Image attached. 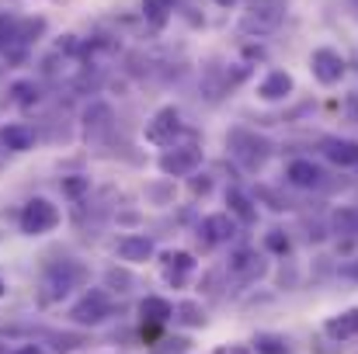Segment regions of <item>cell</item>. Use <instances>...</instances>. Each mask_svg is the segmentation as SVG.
Here are the masks:
<instances>
[{
  "label": "cell",
  "instance_id": "e0dca14e",
  "mask_svg": "<svg viewBox=\"0 0 358 354\" xmlns=\"http://www.w3.org/2000/svg\"><path fill=\"white\" fill-rule=\"evenodd\" d=\"M139 316H143L146 327H164L167 320H174V306L167 299H160V295H146L139 302Z\"/></svg>",
  "mask_w": 358,
  "mask_h": 354
},
{
  "label": "cell",
  "instance_id": "603a6c76",
  "mask_svg": "<svg viewBox=\"0 0 358 354\" xmlns=\"http://www.w3.org/2000/svg\"><path fill=\"white\" fill-rule=\"evenodd\" d=\"M254 354H292V348L278 334H257L254 337Z\"/></svg>",
  "mask_w": 358,
  "mask_h": 354
},
{
  "label": "cell",
  "instance_id": "5bb4252c",
  "mask_svg": "<svg viewBox=\"0 0 358 354\" xmlns=\"http://www.w3.org/2000/svg\"><path fill=\"white\" fill-rule=\"evenodd\" d=\"M192 271H195V257L192 253H185V250H167L164 253V278L171 285H185Z\"/></svg>",
  "mask_w": 358,
  "mask_h": 354
},
{
  "label": "cell",
  "instance_id": "5b68a950",
  "mask_svg": "<svg viewBox=\"0 0 358 354\" xmlns=\"http://www.w3.org/2000/svg\"><path fill=\"white\" fill-rule=\"evenodd\" d=\"M108 313H112V295H108L105 288H91V292H84V299L70 309V320L80 323V327H94V323H101Z\"/></svg>",
  "mask_w": 358,
  "mask_h": 354
},
{
  "label": "cell",
  "instance_id": "9c48e42d",
  "mask_svg": "<svg viewBox=\"0 0 358 354\" xmlns=\"http://www.w3.org/2000/svg\"><path fill=\"white\" fill-rule=\"evenodd\" d=\"M178 132H181V115H178V108H160L157 115L146 121V139L157 142V146H174Z\"/></svg>",
  "mask_w": 358,
  "mask_h": 354
},
{
  "label": "cell",
  "instance_id": "6da1fadb",
  "mask_svg": "<svg viewBox=\"0 0 358 354\" xmlns=\"http://www.w3.org/2000/svg\"><path fill=\"white\" fill-rule=\"evenodd\" d=\"M87 281V271H84V264H77V260H56V264H49L45 267V274H42V299L45 302H56V299H63V295H70L73 288H80Z\"/></svg>",
  "mask_w": 358,
  "mask_h": 354
},
{
  "label": "cell",
  "instance_id": "4316f807",
  "mask_svg": "<svg viewBox=\"0 0 358 354\" xmlns=\"http://www.w3.org/2000/svg\"><path fill=\"white\" fill-rule=\"evenodd\" d=\"M14 31H17V21L7 17V14H0V45H7L14 38Z\"/></svg>",
  "mask_w": 358,
  "mask_h": 354
},
{
  "label": "cell",
  "instance_id": "484cf974",
  "mask_svg": "<svg viewBox=\"0 0 358 354\" xmlns=\"http://www.w3.org/2000/svg\"><path fill=\"white\" fill-rule=\"evenodd\" d=\"M87 188H91V181H87V177H66V181H63V191H66L70 198H80Z\"/></svg>",
  "mask_w": 358,
  "mask_h": 354
},
{
  "label": "cell",
  "instance_id": "ffe728a7",
  "mask_svg": "<svg viewBox=\"0 0 358 354\" xmlns=\"http://www.w3.org/2000/svg\"><path fill=\"white\" fill-rule=\"evenodd\" d=\"M227 205H230V216H237L243 226H250V223L257 219V209L250 205V198H247L243 191H237V188L227 191Z\"/></svg>",
  "mask_w": 358,
  "mask_h": 354
},
{
  "label": "cell",
  "instance_id": "44dd1931",
  "mask_svg": "<svg viewBox=\"0 0 358 354\" xmlns=\"http://www.w3.org/2000/svg\"><path fill=\"white\" fill-rule=\"evenodd\" d=\"M174 14V0H143V17L153 24V28H164Z\"/></svg>",
  "mask_w": 358,
  "mask_h": 354
},
{
  "label": "cell",
  "instance_id": "9a60e30c",
  "mask_svg": "<svg viewBox=\"0 0 358 354\" xmlns=\"http://www.w3.org/2000/svg\"><path fill=\"white\" fill-rule=\"evenodd\" d=\"M115 253H119L122 260H129V264H143V260L153 257V239H150V236L129 233L115 243Z\"/></svg>",
  "mask_w": 358,
  "mask_h": 354
},
{
  "label": "cell",
  "instance_id": "ba28073f",
  "mask_svg": "<svg viewBox=\"0 0 358 354\" xmlns=\"http://www.w3.org/2000/svg\"><path fill=\"white\" fill-rule=\"evenodd\" d=\"M199 163H202V149L199 146H178V149H167L160 156V170L167 177H188V174L199 170Z\"/></svg>",
  "mask_w": 358,
  "mask_h": 354
},
{
  "label": "cell",
  "instance_id": "ac0fdd59",
  "mask_svg": "<svg viewBox=\"0 0 358 354\" xmlns=\"http://www.w3.org/2000/svg\"><path fill=\"white\" fill-rule=\"evenodd\" d=\"M0 142L7 146V149H28L31 142H35V128L31 125H24V121H14V125H3L0 128Z\"/></svg>",
  "mask_w": 358,
  "mask_h": 354
},
{
  "label": "cell",
  "instance_id": "f1b7e54d",
  "mask_svg": "<svg viewBox=\"0 0 358 354\" xmlns=\"http://www.w3.org/2000/svg\"><path fill=\"white\" fill-rule=\"evenodd\" d=\"M209 188H213V184H209V177H206V174H202V181H199V177L192 181V191H195V195H209Z\"/></svg>",
  "mask_w": 358,
  "mask_h": 354
},
{
  "label": "cell",
  "instance_id": "2e32d148",
  "mask_svg": "<svg viewBox=\"0 0 358 354\" xmlns=\"http://www.w3.org/2000/svg\"><path fill=\"white\" fill-rule=\"evenodd\" d=\"M324 156L338 167H358V142L355 139H324L320 142Z\"/></svg>",
  "mask_w": 358,
  "mask_h": 354
},
{
  "label": "cell",
  "instance_id": "e575fe53",
  "mask_svg": "<svg viewBox=\"0 0 358 354\" xmlns=\"http://www.w3.org/2000/svg\"><path fill=\"white\" fill-rule=\"evenodd\" d=\"M0 295H3V278H0Z\"/></svg>",
  "mask_w": 358,
  "mask_h": 354
},
{
  "label": "cell",
  "instance_id": "4dcf8cb0",
  "mask_svg": "<svg viewBox=\"0 0 358 354\" xmlns=\"http://www.w3.org/2000/svg\"><path fill=\"white\" fill-rule=\"evenodd\" d=\"M341 274H345V278H352V281H358V257L355 260H348V264L341 267Z\"/></svg>",
  "mask_w": 358,
  "mask_h": 354
},
{
  "label": "cell",
  "instance_id": "30bf717a",
  "mask_svg": "<svg viewBox=\"0 0 358 354\" xmlns=\"http://www.w3.org/2000/svg\"><path fill=\"white\" fill-rule=\"evenodd\" d=\"M234 230H237L234 216H230V212H216V216H206V219H202L199 239H202L206 246H216V243H230Z\"/></svg>",
  "mask_w": 358,
  "mask_h": 354
},
{
  "label": "cell",
  "instance_id": "3957f363",
  "mask_svg": "<svg viewBox=\"0 0 358 354\" xmlns=\"http://www.w3.org/2000/svg\"><path fill=\"white\" fill-rule=\"evenodd\" d=\"M227 146H230V153L237 156V163L243 170H261L264 160L271 156V142L264 135L250 132V128H234L227 135Z\"/></svg>",
  "mask_w": 358,
  "mask_h": 354
},
{
  "label": "cell",
  "instance_id": "d6986e66",
  "mask_svg": "<svg viewBox=\"0 0 358 354\" xmlns=\"http://www.w3.org/2000/svg\"><path fill=\"white\" fill-rule=\"evenodd\" d=\"M331 233L355 239V236H358V209H352V205L334 209V212H331Z\"/></svg>",
  "mask_w": 358,
  "mask_h": 354
},
{
  "label": "cell",
  "instance_id": "1f68e13d",
  "mask_svg": "<svg viewBox=\"0 0 358 354\" xmlns=\"http://www.w3.org/2000/svg\"><path fill=\"white\" fill-rule=\"evenodd\" d=\"M216 354H250V348H243V344H230V348H216Z\"/></svg>",
  "mask_w": 358,
  "mask_h": 354
},
{
  "label": "cell",
  "instance_id": "cb8c5ba5",
  "mask_svg": "<svg viewBox=\"0 0 358 354\" xmlns=\"http://www.w3.org/2000/svg\"><path fill=\"white\" fill-rule=\"evenodd\" d=\"M84 121H87V132H91V128H94V132H105L108 121H112V108H108V105H91Z\"/></svg>",
  "mask_w": 358,
  "mask_h": 354
},
{
  "label": "cell",
  "instance_id": "836d02e7",
  "mask_svg": "<svg viewBox=\"0 0 358 354\" xmlns=\"http://www.w3.org/2000/svg\"><path fill=\"white\" fill-rule=\"evenodd\" d=\"M216 3H220V7H234L237 0H216Z\"/></svg>",
  "mask_w": 358,
  "mask_h": 354
},
{
  "label": "cell",
  "instance_id": "8fae6325",
  "mask_svg": "<svg viewBox=\"0 0 358 354\" xmlns=\"http://www.w3.org/2000/svg\"><path fill=\"white\" fill-rule=\"evenodd\" d=\"M324 334L331 337V341H352V337H358V306H352V309H341L338 316H331L327 323H324Z\"/></svg>",
  "mask_w": 358,
  "mask_h": 354
},
{
  "label": "cell",
  "instance_id": "7402d4cb",
  "mask_svg": "<svg viewBox=\"0 0 358 354\" xmlns=\"http://www.w3.org/2000/svg\"><path fill=\"white\" fill-rule=\"evenodd\" d=\"M174 320L185 327H206V309L199 302H178L174 306Z\"/></svg>",
  "mask_w": 358,
  "mask_h": 354
},
{
  "label": "cell",
  "instance_id": "7a4b0ae2",
  "mask_svg": "<svg viewBox=\"0 0 358 354\" xmlns=\"http://www.w3.org/2000/svg\"><path fill=\"white\" fill-rule=\"evenodd\" d=\"M285 21V0H250L247 10L240 14V31L243 35H271Z\"/></svg>",
  "mask_w": 358,
  "mask_h": 354
},
{
  "label": "cell",
  "instance_id": "52a82bcc",
  "mask_svg": "<svg viewBox=\"0 0 358 354\" xmlns=\"http://www.w3.org/2000/svg\"><path fill=\"white\" fill-rule=\"evenodd\" d=\"M310 70H313V77L324 84V87H334V84H341V77H345V56L341 52H334V49H313V56H310Z\"/></svg>",
  "mask_w": 358,
  "mask_h": 354
},
{
  "label": "cell",
  "instance_id": "7c38bea8",
  "mask_svg": "<svg viewBox=\"0 0 358 354\" xmlns=\"http://www.w3.org/2000/svg\"><path fill=\"white\" fill-rule=\"evenodd\" d=\"M292 77L285 73V70H271L261 84H257V98L261 101H285L289 94H292Z\"/></svg>",
  "mask_w": 358,
  "mask_h": 354
},
{
  "label": "cell",
  "instance_id": "277c9868",
  "mask_svg": "<svg viewBox=\"0 0 358 354\" xmlns=\"http://www.w3.org/2000/svg\"><path fill=\"white\" fill-rule=\"evenodd\" d=\"M59 226V209L45 198H31L24 209H21V230L28 236H42L49 230Z\"/></svg>",
  "mask_w": 358,
  "mask_h": 354
},
{
  "label": "cell",
  "instance_id": "d4e9b609",
  "mask_svg": "<svg viewBox=\"0 0 358 354\" xmlns=\"http://www.w3.org/2000/svg\"><path fill=\"white\" fill-rule=\"evenodd\" d=\"M264 246L271 250V253H289V236H285V230H271V233L264 236Z\"/></svg>",
  "mask_w": 358,
  "mask_h": 354
},
{
  "label": "cell",
  "instance_id": "8992f818",
  "mask_svg": "<svg viewBox=\"0 0 358 354\" xmlns=\"http://www.w3.org/2000/svg\"><path fill=\"white\" fill-rule=\"evenodd\" d=\"M264 271H268V264H264V257L257 253V250H234L230 253V260H227V274L237 281V285H254L257 278H264Z\"/></svg>",
  "mask_w": 358,
  "mask_h": 354
},
{
  "label": "cell",
  "instance_id": "4fadbf2b",
  "mask_svg": "<svg viewBox=\"0 0 358 354\" xmlns=\"http://www.w3.org/2000/svg\"><path fill=\"white\" fill-rule=\"evenodd\" d=\"M285 181L296 184V188H320L324 184V170L313 160H292L285 167Z\"/></svg>",
  "mask_w": 358,
  "mask_h": 354
},
{
  "label": "cell",
  "instance_id": "f546056e",
  "mask_svg": "<svg viewBox=\"0 0 358 354\" xmlns=\"http://www.w3.org/2000/svg\"><path fill=\"white\" fill-rule=\"evenodd\" d=\"M108 285H115V288H119V285H129V274H125V271H108Z\"/></svg>",
  "mask_w": 358,
  "mask_h": 354
},
{
  "label": "cell",
  "instance_id": "83f0119b",
  "mask_svg": "<svg viewBox=\"0 0 358 354\" xmlns=\"http://www.w3.org/2000/svg\"><path fill=\"white\" fill-rule=\"evenodd\" d=\"M14 94H17V101H21V105H31V101L38 98V91H35L31 84H14Z\"/></svg>",
  "mask_w": 358,
  "mask_h": 354
},
{
  "label": "cell",
  "instance_id": "d6a6232c",
  "mask_svg": "<svg viewBox=\"0 0 358 354\" xmlns=\"http://www.w3.org/2000/svg\"><path fill=\"white\" fill-rule=\"evenodd\" d=\"M10 354H38V348H35V344H21L17 351H10Z\"/></svg>",
  "mask_w": 358,
  "mask_h": 354
}]
</instances>
